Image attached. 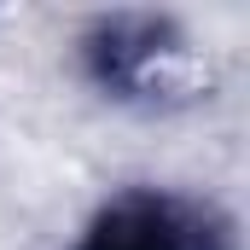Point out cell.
<instances>
[{"label":"cell","mask_w":250,"mask_h":250,"mask_svg":"<svg viewBox=\"0 0 250 250\" xmlns=\"http://www.w3.org/2000/svg\"><path fill=\"white\" fill-rule=\"evenodd\" d=\"M76 250H239L233 221L175 187H128L99 204Z\"/></svg>","instance_id":"1"},{"label":"cell","mask_w":250,"mask_h":250,"mask_svg":"<svg viewBox=\"0 0 250 250\" xmlns=\"http://www.w3.org/2000/svg\"><path fill=\"white\" fill-rule=\"evenodd\" d=\"M87 70L105 93L117 99H140L151 87H163V64L181 53V35L169 18L157 12H117V18H99L93 35L82 41Z\"/></svg>","instance_id":"2"}]
</instances>
